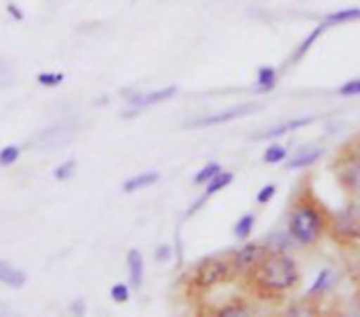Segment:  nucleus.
<instances>
[{"label": "nucleus", "mask_w": 360, "mask_h": 317, "mask_svg": "<svg viewBox=\"0 0 360 317\" xmlns=\"http://www.w3.org/2000/svg\"><path fill=\"white\" fill-rule=\"evenodd\" d=\"M129 276H131L133 288H141V280H143V257H141L139 250H131L129 252Z\"/></svg>", "instance_id": "9b49d317"}, {"label": "nucleus", "mask_w": 360, "mask_h": 317, "mask_svg": "<svg viewBox=\"0 0 360 317\" xmlns=\"http://www.w3.org/2000/svg\"><path fill=\"white\" fill-rule=\"evenodd\" d=\"M158 179H160V175L154 173V170H150V173H143V175H137V177L127 179L124 185H122V189H124L127 194H133V191H139V189H143V187H148V185H154Z\"/></svg>", "instance_id": "1a4fd4ad"}, {"label": "nucleus", "mask_w": 360, "mask_h": 317, "mask_svg": "<svg viewBox=\"0 0 360 317\" xmlns=\"http://www.w3.org/2000/svg\"><path fill=\"white\" fill-rule=\"evenodd\" d=\"M325 27H327V23H321V25H319V27H316V29H314V32H312V34L302 42V46H300V48H297V53H295V59H302V57L310 50V46H312V44H314V40L323 34V29H325Z\"/></svg>", "instance_id": "aec40b11"}, {"label": "nucleus", "mask_w": 360, "mask_h": 317, "mask_svg": "<svg viewBox=\"0 0 360 317\" xmlns=\"http://www.w3.org/2000/svg\"><path fill=\"white\" fill-rule=\"evenodd\" d=\"M266 255H268V250H266V246H264V244L249 242V244H245L240 250H236V252H234L230 267H232L234 271L247 274V271L255 269V267L262 263V259H264Z\"/></svg>", "instance_id": "20e7f679"}, {"label": "nucleus", "mask_w": 360, "mask_h": 317, "mask_svg": "<svg viewBox=\"0 0 360 317\" xmlns=\"http://www.w3.org/2000/svg\"><path fill=\"white\" fill-rule=\"evenodd\" d=\"M8 82H11V69L4 63H0V88L6 86Z\"/></svg>", "instance_id": "c85d7f7f"}, {"label": "nucleus", "mask_w": 360, "mask_h": 317, "mask_svg": "<svg viewBox=\"0 0 360 317\" xmlns=\"http://www.w3.org/2000/svg\"><path fill=\"white\" fill-rule=\"evenodd\" d=\"M63 80V74H38V82L42 86H57L61 84Z\"/></svg>", "instance_id": "a878e982"}, {"label": "nucleus", "mask_w": 360, "mask_h": 317, "mask_svg": "<svg viewBox=\"0 0 360 317\" xmlns=\"http://www.w3.org/2000/svg\"><path fill=\"white\" fill-rule=\"evenodd\" d=\"M333 234L338 240L342 242H352L356 240L360 234V223H359V206L352 204L346 210H342L335 221H333Z\"/></svg>", "instance_id": "39448f33"}, {"label": "nucleus", "mask_w": 360, "mask_h": 317, "mask_svg": "<svg viewBox=\"0 0 360 317\" xmlns=\"http://www.w3.org/2000/svg\"><path fill=\"white\" fill-rule=\"evenodd\" d=\"M325 231V217L312 200H304L295 206L289 223V236L300 244H316Z\"/></svg>", "instance_id": "f03ea898"}, {"label": "nucleus", "mask_w": 360, "mask_h": 317, "mask_svg": "<svg viewBox=\"0 0 360 317\" xmlns=\"http://www.w3.org/2000/svg\"><path fill=\"white\" fill-rule=\"evenodd\" d=\"M0 282L11 286V288H21L25 284V274L15 269V267H11L4 261H0Z\"/></svg>", "instance_id": "9d476101"}, {"label": "nucleus", "mask_w": 360, "mask_h": 317, "mask_svg": "<svg viewBox=\"0 0 360 317\" xmlns=\"http://www.w3.org/2000/svg\"><path fill=\"white\" fill-rule=\"evenodd\" d=\"M72 309H76V311H78V316H82V303H76V305H72Z\"/></svg>", "instance_id": "2f4dec72"}, {"label": "nucleus", "mask_w": 360, "mask_h": 317, "mask_svg": "<svg viewBox=\"0 0 360 317\" xmlns=\"http://www.w3.org/2000/svg\"><path fill=\"white\" fill-rule=\"evenodd\" d=\"M255 284L266 292H285L297 284V265L283 252L266 255L255 267Z\"/></svg>", "instance_id": "f257e3e1"}, {"label": "nucleus", "mask_w": 360, "mask_h": 317, "mask_svg": "<svg viewBox=\"0 0 360 317\" xmlns=\"http://www.w3.org/2000/svg\"><path fill=\"white\" fill-rule=\"evenodd\" d=\"M230 278H232V267H230V263L219 261V259H209V261H202V263L196 267L194 284H196L198 288H213V286H219V284L228 282Z\"/></svg>", "instance_id": "7ed1b4c3"}, {"label": "nucleus", "mask_w": 360, "mask_h": 317, "mask_svg": "<svg viewBox=\"0 0 360 317\" xmlns=\"http://www.w3.org/2000/svg\"><path fill=\"white\" fill-rule=\"evenodd\" d=\"M274 194H276V187H274V185H266V187L257 194V202H259V204H266V202L272 200Z\"/></svg>", "instance_id": "cd10ccee"}, {"label": "nucleus", "mask_w": 360, "mask_h": 317, "mask_svg": "<svg viewBox=\"0 0 360 317\" xmlns=\"http://www.w3.org/2000/svg\"><path fill=\"white\" fill-rule=\"evenodd\" d=\"M6 11H8V13H11V15H13L17 21H21V19H23V13H21V11H19V8H17L13 2H8V4H6Z\"/></svg>", "instance_id": "7c9ffc66"}, {"label": "nucleus", "mask_w": 360, "mask_h": 317, "mask_svg": "<svg viewBox=\"0 0 360 317\" xmlns=\"http://www.w3.org/2000/svg\"><path fill=\"white\" fill-rule=\"evenodd\" d=\"M285 156H287V149H285L283 145H270V147L266 149V154H264V162L276 164V162L285 160Z\"/></svg>", "instance_id": "412c9836"}, {"label": "nucleus", "mask_w": 360, "mask_h": 317, "mask_svg": "<svg viewBox=\"0 0 360 317\" xmlns=\"http://www.w3.org/2000/svg\"><path fill=\"white\" fill-rule=\"evenodd\" d=\"M255 109H259V103H243V105H236V107H232V109H224V112H217V114H213V116L196 118V120L188 122L186 126H192V128H202V126H215V124H224V122H230V120H236V118L249 116V114H253Z\"/></svg>", "instance_id": "423d86ee"}, {"label": "nucleus", "mask_w": 360, "mask_h": 317, "mask_svg": "<svg viewBox=\"0 0 360 317\" xmlns=\"http://www.w3.org/2000/svg\"><path fill=\"white\" fill-rule=\"evenodd\" d=\"M232 179H234V175L232 173H217L211 181H207L209 185H207V191H205V196L207 198H211L215 191H219V189H224V187H228L230 183H232Z\"/></svg>", "instance_id": "4468645a"}, {"label": "nucleus", "mask_w": 360, "mask_h": 317, "mask_svg": "<svg viewBox=\"0 0 360 317\" xmlns=\"http://www.w3.org/2000/svg\"><path fill=\"white\" fill-rule=\"evenodd\" d=\"M359 162L356 160H350L348 164H346V168H344V173H342V181H344V185L348 187V189H352V191H356V187H359Z\"/></svg>", "instance_id": "ddd939ff"}, {"label": "nucleus", "mask_w": 360, "mask_h": 317, "mask_svg": "<svg viewBox=\"0 0 360 317\" xmlns=\"http://www.w3.org/2000/svg\"><path fill=\"white\" fill-rule=\"evenodd\" d=\"M217 173H219V164H217V162H211V164H207V166H202V168L198 170V175L194 177V183H196V185H205V183L211 181Z\"/></svg>", "instance_id": "a211bd4d"}, {"label": "nucleus", "mask_w": 360, "mask_h": 317, "mask_svg": "<svg viewBox=\"0 0 360 317\" xmlns=\"http://www.w3.org/2000/svg\"><path fill=\"white\" fill-rule=\"evenodd\" d=\"M76 170V162L74 160H68V162H63L61 166H57L55 170H53V177L55 179H59V181H65V179H70V175Z\"/></svg>", "instance_id": "5701e85b"}, {"label": "nucleus", "mask_w": 360, "mask_h": 317, "mask_svg": "<svg viewBox=\"0 0 360 317\" xmlns=\"http://www.w3.org/2000/svg\"><path fill=\"white\" fill-rule=\"evenodd\" d=\"M253 225H255V217L249 213V215H245V217L236 223V227H234V236H236V238H240V240H245V238L251 234Z\"/></svg>", "instance_id": "f3484780"}, {"label": "nucleus", "mask_w": 360, "mask_h": 317, "mask_svg": "<svg viewBox=\"0 0 360 317\" xmlns=\"http://www.w3.org/2000/svg\"><path fill=\"white\" fill-rule=\"evenodd\" d=\"M360 17L359 6H352V8H344V11H338V13H331L325 17V23H346V21H356Z\"/></svg>", "instance_id": "2eb2a0df"}, {"label": "nucleus", "mask_w": 360, "mask_h": 317, "mask_svg": "<svg viewBox=\"0 0 360 317\" xmlns=\"http://www.w3.org/2000/svg\"><path fill=\"white\" fill-rule=\"evenodd\" d=\"M325 151L323 149H319V147H308V149H304V151H300L297 156H293V160L289 162V168L293 170V168H304V166H310V164H314L321 156H323Z\"/></svg>", "instance_id": "f8f14e48"}, {"label": "nucleus", "mask_w": 360, "mask_h": 317, "mask_svg": "<svg viewBox=\"0 0 360 317\" xmlns=\"http://www.w3.org/2000/svg\"><path fill=\"white\" fill-rule=\"evenodd\" d=\"M219 316L221 317H247V316H251V311H249L245 305H230V307H224V309L219 311Z\"/></svg>", "instance_id": "b1692460"}, {"label": "nucleus", "mask_w": 360, "mask_h": 317, "mask_svg": "<svg viewBox=\"0 0 360 317\" xmlns=\"http://www.w3.org/2000/svg\"><path fill=\"white\" fill-rule=\"evenodd\" d=\"M17 158H19V147L17 145H6L0 151V166H8V164L17 162Z\"/></svg>", "instance_id": "4be33fe9"}, {"label": "nucleus", "mask_w": 360, "mask_h": 317, "mask_svg": "<svg viewBox=\"0 0 360 317\" xmlns=\"http://www.w3.org/2000/svg\"><path fill=\"white\" fill-rule=\"evenodd\" d=\"M175 93H177V86H167L162 90H154V93H146V95H133L131 97V105L133 107H148V105H154V103L171 99Z\"/></svg>", "instance_id": "0eeeda50"}, {"label": "nucleus", "mask_w": 360, "mask_h": 317, "mask_svg": "<svg viewBox=\"0 0 360 317\" xmlns=\"http://www.w3.org/2000/svg\"><path fill=\"white\" fill-rule=\"evenodd\" d=\"M310 122H312V118L289 120V122H285V124H281V126H274V128H270V130H266V133H262V135H255V139H274V137L287 135V133H291V130H297V128H302V126H308Z\"/></svg>", "instance_id": "6e6552de"}, {"label": "nucleus", "mask_w": 360, "mask_h": 317, "mask_svg": "<svg viewBox=\"0 0 360 317\" xmlns=\"http://www.w3.org/2000/svg\"><path fill=\"white\" fill-rule=\"evenodd\" d=\"M274 84H276V72L272 67H262L257 76V86L262 90H272Z\"/></svg>", "instance_id": "dca6fc26"}, {"label": "nucleus", "mask_w": 360, "mask_h": 317, "mask_svg": "<svg viewBox=\"0 0 360 317\" xmlns=\"http://www.w3.org/2000/svg\"><path fill=\"white\" fill-rule=\"evenodd\" d=\"M169 257H171V248H169V246H160V248L156 250V259H158L160 263L169 261Z\"/></svg>", "instance_id": "c756f323"}, {"label": "nucleus", "mask_w": 360, "mask_h": 317, "mask_svg": "<svg viewBox=\"0 0 360 317\" xmlns=\"http://www.w3.org/2000/svg\"><path fill=\"white\" fill-rule=\"evenodd\" d=\"M340 95H346V97H359L360 95V80L359 78H354V80H350L348 84H344L340 90H338Z\"/></svg>", "instance_id": "393cba45"}, {"label": "nucleus", "mask_w": 360, "mask_h": 317, "mask_svg": "<svg viewBox=\"0 0 360 317\" xmlns=\"http://www.w3.org/2000/svg\"><path fill=\"white\" fill-rule=\"evenodd\" d=\"M331 284H333V271H331V269H325V271H321V276L316 278V282H314V286H312L310 295L325 292Z\"/></svg>", "instance_id": "6ab92c4d"}, {"label": "nucleus", "mask_w": 360, "mask_h": 317, "mask_svg": "<svg viewBox=\"0 0 360 317\" xmlns=\"http://www.w3.org/2000/svg\"><path fill=\"white\" fill-rule=\"evenodd\" d=\"M112 299L116 301V303H124L127 299H129V288L124 286V284H116L114 288H112Z\"/></svg>", "instance_id": "bb28decb"}]
</instances>
